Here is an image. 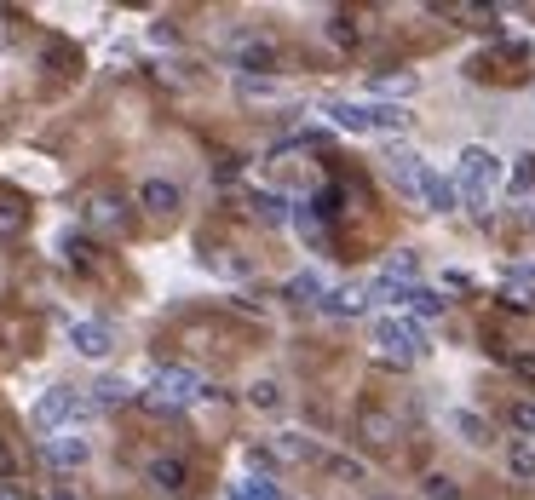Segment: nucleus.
I'll use <instances>...</instances> for the list:
<instances>
[{
    "label": "nucleus",
    "mask_w": 535,
    "mask_h": 500,
    "mask_svg": "<svg viewBox=\"0 0 535 500\" xmlns=\"http://www.w3.org/2000/svg\"><path fill=\"white\" fill-rule=\"evenodd\" d=\"M455 173H461V179H455V196H466V202L484 213L507 167H501V156H495V150H484V144H466L461 161H455Z\"/></svg>",
    "instance_id": "obj_1"
},
{
    "label": "nucleus",
    "mask_w": 535,
    "mask_h": 500,
    "mask_svg": "<svg viewBox=\"0 0 535 500\" xmlns=\"http://www.w3.org/2000/svg\"><path fill=\"white\" fill-rule=\"evenodd\" d=\"M374 351L386 357V363H415L420 351H426V334H420V322L397 317V311H386V317H374Z\"/></svg>",
    "instance_id": "obj_2"
},
{
    "label": "nucleus",
    "mask_w": 535,
    "mask_h": 500,
    "mask_svg": "<svg viewBox=\"0 0 535 500\" xmlns=\"http://www.w3.org/2000/svg\"><path fill=\"white\" fill-rule=\"evenodd\" d=\"M196 397H208V386H202L196 368H156V391H150V409L156 414L185 409V403H196Z\"/></svg>",
    "instance_id": "obj_3"
},
{
    "label": "nucleus",
    "mask_w": 535,
    "mask_h": 500,
    "mask_svg": "<svg viewBox=\"0 0 535 500\" xmlns=\"http://www.w3.org/2000/svg\"><path fill=\"white\" fill-rule=\"evenodd\" d=\"M75 409H81V397H75L70 386H52V391H41V403H35V432H58V426H70L75 420Z\"/></svg>",
    "instance_id": "obj_4"
},
{
    "label": "nucleus",
    "mask_w": 535,
    "mask_h": 500,
    "mask_svg": "<svg viewBox=\"0 0 535 500\" xmlns=\"http://www.w3.org/2000/svg\"><path fill=\"white\" fill-rule=\"evenodd\" d=\"M357 437H363L369 449H392V443H397V420L386 409L363 403V409H357Z\"/></svg>",
    "instance_id": "obj_5"
},
{
    "label": "nucleus",
    "mask_w": 535,
    "mask_h": 500,
    "mask_svg": "<svg viewBox=\"0 0 535 500\" xmlns=\"http://www.w3.org/2000/svg\"><path fill=\"white\" fill-rule=\"evenodd\" d=\"M70 345L81 351V357H93V363H104V357H110V345H116V340H110V328H104V322H87V317H81V322H70Z\"/></svg>",
    "instance_id": "obj_6"
},
{
    "label": "nucleus",
    "mask_w": 535,
    "mask_h": 500,
    "mask_svg": "<svg viewBox=\"0 0 535 500\" xmlns=\"http://www.w3.org/2000/svg\"><path fill=\"white\" fill-rule=\"evenodd\" d=\"M386 167H392L397 190H409V196L420 190V173H426V161H420V150H409V144H392V150H386Z\"/></svg>",
    "instance_id": "obj_7"
},
{
    "label": "nucleus",
    "mask_w": 535,
    "mask_h": 500,
    "mask_svg": "<svg viewBox=\"0 0 535 500\" xmlns=\"http://www.w3.org/2000/svg\"><path fill=\"white\" fill-rule=\"evenodd\" d=\"M139 207H144V213H156V219H173V213H179V184L144 179L139 184Z\"/></svg>",
    "instance_id": "obj_8"
},
{
    "label": "nucleus",
    "mask_w": 535,
    "mask_h": 500,
    "mask_svg": "<svg viewBox=\"0 0 535 500\" xmlns=\"http://www.w3.org/2000/svg\"><path fill=\"white\" fill-rule=\"evenodd\" d=\"M415 196L432 207V213H455V202H461V196H455V179H443V173H432V167L420 173V190H415Z\"/></svg>",
    "instance_id": "obj_9"
},
{
    "label": "nucleus",
    "mask_w": 535,
    "mask_h": 500,
    "mask_svg": "<svg viewBox=\"0 0 535 500\" xmlns=\"http://www.w3.org/2000/svg\"><path fill=\"white\" fill-rule=\"evenodd\" d=\"M397 305L409 311V322H415V317H449V299H443L438 288H403Z\"/></svg>",
    "instance_id": "obj_10"
},
{
    "label": "nucleus",
    "mask_w": 535,
    "mask_h": 500,
    "mask_svg": "<svg viewBox=\"0 0 535 500\" xmlns=\"http://www.w3.org/2000/svg\"><path fill=\"white\" fill-rule=\"evenodd\" d=\"M144 472H150V483H156L162 495H179V489H185V478H190V466L179 455H156Z\"/></svg>",
    "instance_id": "obj_11"
},
{
    "label": "nucleus",
    "mask_w": 535,
    "mask_h": 500,
    "mask_svg": "<svg viewBox=\"0 0 535 500\" xmlns=\"http://www.w3.org/2000/svg\"><path fill=\"white\" fill-rule=\"evenodd\" d=\"M87 455H93V449H87V437H75V432L47 437V460H52V466H64V472H70V466H87Z\"/></svg>",
    "instance_id": "obj_12"
},
{
    "label": "nucleus",
    "mask_w": 535,
    "mask_h": 500,
    "mask_svg": "<svg viewBox=\"0 0 535 500\" xmlns=\"http://www.w3.org/2000/svg\"><path fill=\"white\" fill-rule=\"evenodd\" d=\"M323 294H328L323 271H300V276H288V288H282L288 305H323Z\"/></svg>",
    "instance_id": "obj_13"
},
{
    "label": "nucleus",
    "mask_w": 535,
    "mask_h": 500,
    "mask_svg": "<svg viewBox=\"0 0 535 500\" xmlns=\"http://www.w3.org/2000/svg\"><path fill=\"white\" fill-rule=\"evenodd\" d=\"M363 305H369V299H363V288H328L323 294V305H317V311H323V317H363Z\"/></svg>",
    "instance_id": "obj_14"
},
{
    "label": "nucleus",
    "mask_w": 535,
    "mask_h": 500,
    "mask_svg": "<svg viewBox=\"0 0 535 500\" xmlns=\"http://www.w3.org/2000/svg\"><path fill=\"white\" fill-rule=\"evenodd\" d=\"M323 110H328V121H334V127H346V133H369V104H346V98H328Z\"/></svg>",
    "instance_id": "obj_15"
},
{
    "label": "nucleus",
    "mask_w": 535,
    "mask_h": 500,
    "mask_svg": "<svg viewBox=\"0 0 535 500\" xmlns=\"http://www.w3.org/2000/svg\"><path fill=\"white\" fill-rule=\"evenodd\" d=\"M236 64H242V81H254V75H265V69L277 64V46H271V41H248L242 52H236Z\"/></svg>",
    "instance_id": "obj_16"
},
{
    "label": "nucleus",
    "mask_w": 535,
    "mask_h": 500,
    "mask_svg": "<svg viewBox=\"0 0 535 500\" xmlns=\"http://www.w3.org/2000/svg\"><path fill=\"white\" fill-rule=\"evenodd\" d=\"M415 271H420V259L409 248H397L386 265H380V282H392V288H415Z\"/></svg>",
    "instance_id": "obj_17"
},
{
    "label": "nucleus",
    "mask_w": 535,
    "mask_h": 500,
    "mask_svg": "<svg viewBox=\"0 0 535 500\" xmlns=\"http://www.w3.org/2000/svg\"><path fill=\"white\" fill-rule=\"evenodd\" d=\"M271 455H282V460H323V449H317L311 437H300V432H277L271 437Z\"/></svg>",
    "instance_id": "obj_18"
},
{
    "label": "nucleus",
    "mask_w": 535,
    "mask_h": 500,
    "mask_svg": "<svg viewBox=\"0 0 535 500\" xmlns=\"http://www.w3.org/2000/svg\"><path fill=\"white\" fill-rule=\"evenodd\" d=\"M507 472L518 483H535V443L530 437H512L507 443Z\"/></svg>",
    "instance_id": "obj_19"
},
{
    "label": "nucleus",
    "mask_w": 535,
    "mask_h": 500,
    "mask_svg": "<svg viewBox=\"0 0 535 500\" xmlns=\"http://www.w3.org/2000/svg\"><path fill=\"white\" fill-rule=\"evenodd\" d=\"M24 225H29V207L12 202V196H0V242H18Z\"/></svg>",
    "instance_id": "obj_20"
},
{
    "label": "nucleus",
    "mask_w": 535,
    "mask_h": 500,
    "mask_svg": "<svg viewBox=\"0 0 535 500\" xmlns=\"http://www.w3.org/2000/svg\"><path fill=\"white\" fill-rule=\"evenodd\" d=\"M415 87H420L415 69H397V75H374V92H380V98H409Z\"/></svg>",
    "instance_id": "obj_21"
},
{
    "label": "nucleus",
    "mask_w": 535,
    "mask_h": 500,
    "mask_svg": "<svg viewBox=\"0 0 535 500\" xmlns=\"http://www.w3.org/2000/svg\"><path fill=\"white\" fill-rule=\"evenodd\" d=\"M403 127H409V115L397 104H369V133H403Z\"/></svg>",
    "instance_id": "obj_22"
},
{
    "label": "nucleus",
    "mask_w": 535,
    "mask_h": 500,
    "mask_svg": "<svg viewBox=\"0 0 535 500\" xmlns=\"http://www.w3.org/2000/svg\"><path fill=\"white\" fill-rule=\"evenodd\" d=\"M127 397H133V386H127V380H116V374H110V380H98V386H93V403H98V409H121Z\"/></svg>",
    "instance_id": "obj_23"
},
{
    "label": "nucleus",
    "mask_w": 535,
    "mask_h": 500,
    "mask_svg": "<svg viewBox=\"0 0 535 500\" xmlns=\"http://www.w3.org/2000/svg\"><path fill=\"white\" fill-rule=\"evenodd\" d=\"M323 472L340 483H363L369 472H363V460H346V455H323Z\"/></svg>",
    "instance_id": "obj_24"
},
{
    "label": "nucleus",
    "mask_w": 535,
    "mask_h": 500,
    "mask_svg": "<svg viewBox=\"0 0 535 500\" xmlns=\"http://www.w3.org/2000/svg\"><path fill=\"white\" fill-rule=\"evenodd\" d=\"M231 500H282V489H277L271 478H242V483L231 489Z\"/></svg>",
    "instance_id": "obj_25"
},
{
    "label": "nucleus",
    "mask_w": 535,
    "mask_h": 500,
    "mask_svg": "<svg viewBox=\"0 0 535 500\" xmlns=\"http://www.w3.org/2000/svg\"><path fill=\"white\" fill-rule=\"evenodd\" d=\"M248 403L265 409V414H277L282 409V386H277V380H254V386H248Z\"/></svg>",
    "instance_id": "obj_26"
},
{
    "label": "nucleus",
    "mask_w": 535,
    "mask_h": 500,
    "mask_svg": "<svg viewBox=\"0 0 535 500\" xmlns=\"http://www.w3.org/2000/svg\"><path fill=\"white\" fill-rule=\"evenodd\" d=\"M254 213L265 219V225H282V219H288V202H282L277 190H259V196H254Z\"/></svg>",
    "instance_id": "obj_27"
},
{
    "label": "nucleus",
    "mask_w": 535,
    "mask_h": 500,
    "mask_svg": "<svg viewBox=\"0 0 535 500\" xmlns=\"http://www.w3.org/2000/svg\"><path fill=\"white\" fill-rule=\"evenodd\" d=\"M87 219H93V225H110V230H116L121 219H127V213H121V202H116V196H93V207H87Z\"/></svg>",
    "instance_id": "obj_28"
},
{
    "label": "nucleus",
    "mask_w": 535,
    "mask_h": 500,
    "mask_svg": "<svg viewBox=\"0 0 535 500\" xmlns=\"http://www.w3.org/2000/svg\"><path fill=\"white\" fill-rule=\"evenodd\" d=\"M328 41H334V46H357V23H351L346 12H334V18H328Z\"/></svg>",
    "instance_id": "obj_29"
},
{
    "label": "nucleus",
    "mask_w": 535,
    "mask_h": 500,
    "mask_svg": "<svg viewBox=\"0 0 535 500\" xmlns=\"http://www.w3.org/2000/svg\"><path fill=\"white\" fill-rule=\"evenodd\" d=\"M455 432H461L466 437V443H489V426H484V420H478V414H455Z\"/></svg>",
    "instance_id": "obj_30"
},
{
    "label": "nucleus",
    "mask_w": 535,
    "mask_h": 500,
    "mask_svg": "<svg viewBox=\"0 0 535 500\" xmlns=\"http://www.w3.org/2000/svg\"><path fill=\"white\" fill-rule=\"evenodd\" d=\"M512 432L535 443V403H512Z\"/></svg>",
    "instance_id": "obj_31"
},
{
    "label": "nucleus",
    "mask_w": 535,
    "mask_h": 500,
    "mask_svg": "<svg viewBox=\"0 0 535 500\" xmlns=\"http://www.w3.org/2000/svg\"><path fill=\"white\" fill-rule=\"evenodd\" d=\"M64 259H70L75 271H93V248H87L81 236H70V242H64Z\"/></svg>",
    "instance_id": "obj_32"
},
{
    "label": "nucleus",
    "mask_w": 535,
    "mask_h": 500,
    "mask_svg": "<svg viewBox=\"0 0 535 500\" xmlns=\"http://www.w3.org/2000/svg\"><path fill=\"white\" fill-rule=\"evenodd\" d=\"M507 363H512V374H518V380H530V386H535V351H512Z\"/></svg>",
    "instance_id": "obj_33"
},
{
    "label": "nucleus",
    "mask_w": 535,
    "mask_h": 500,
    "mask_svg": "<svg viewBox=\"0 0 535 500\" xmlns=\"http://www.w3.org/2000/svg\"><path fill=\"white\" fill-rule=\"evenodd\" d=\"M426 500H455V483L443 478V472H432L426 478Z\"/></svg>",
    "instance_id": "obj_34"
},
{
    "label": "nucleus",
    "mask_w": 535,
    "mask_h": 500,
    "mask_svg": "<svg viewBox=\"0 0 535 500\" xmlns=\"http://www.w3.org/2000/svg\"><path fill=\"white\" fill-rule=\"evenodd\" d=\"M507 305H512V311H530V305H535V294L524 288V282H512V288H507Z\"/></svg>",
    "instance_id": "obj_35"
},
{
    "label": "nucleus",
    "mask_w": 535,
    "mask_h": 500,
    "mask_svg": "<svg viewBox=\"0 0 535 500\" xmlns=\"http://www.w3.org/2000/svg\"><path fill=\"white\" fill-rule=\"evenodd\" d=\"M282 87H271V81H242V98H277Z\"/></svg>",
    "instance_id": "obj_36"
},
{
    "label": "nucleus",
    "mask_w": 535,
    "mask_h": 500,
    "mask_svg": "<svg viewBox=\"0 0 535 500\" xmlns=\"http://www.w3.org/2000/svg\"><path fill=\"white\" fill-rule=\"evenodd\" d=\"M0 500H29L24 483H12V478H0Z\"/></svg>",
    "instance_id": "obj_37"
},
{
    "label": "nucleus",
    "mask_w": 535,
    "mask_h": 500,
    "mask_svg": "<svg viewBox=\"0 0 535 500\" xmlns=\"http://www.w3.org/2000/svg\"><path fill=\"white\" fill-rule=\"evenodd\" d=\"M52 500H75V495H52Z\"/></svg>",
    "instance_id": "obj_38"
}]
</instances>
